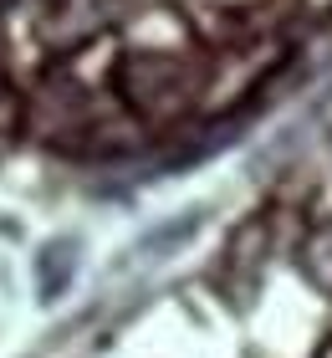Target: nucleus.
Here are the masks:
<instances>
[{
    "label": "nucleus",
    "mask_w": 332,
    "mask_h": 358,
    "mask_svg": "<svg viewBox=\"0 0 332 358\" xmlns=\"http://www.w3.org/2000/svg\"><path fill=\"white\" fill-rule=\"evenodd\" d=\"M72 271H77V241H52V246L41 251V262H36V282H41V297L52 302L66 292V282H72Z\"/></svg>",
    "instance_id": "nucleus-1"
}]
</instances>
